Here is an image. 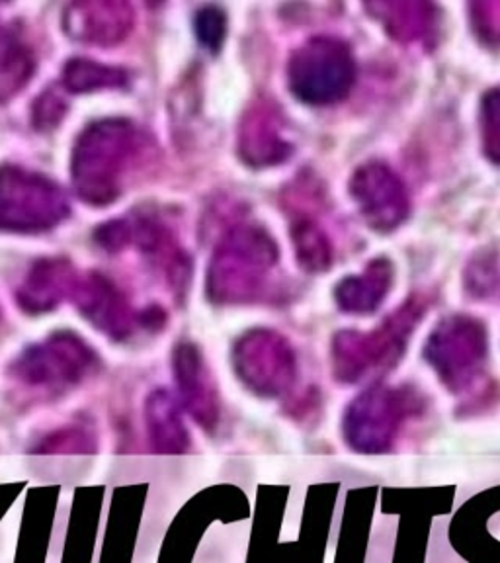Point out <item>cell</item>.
<instances>
[{"label":"cell","instance_id":"cell-1","mask_svg":"<svg viewBox=\"0 0 500 563\" xmlns=\"http://www.w3.org/2000/svg\"><path fill=\"white\" fill-rule=\"evenodd\" d=\"M140 153L135 123L122 118L90 123L80 133L70 158L73 185L80 200L90 206L114 202Z\"/></svg>","mask_w":500,"mask_h":563},{"label":"cell","instance_id":"cell-2","mask_svg":"<svg viewBox=\"0 0 500 563\" xmlns=\"http://www.w3.org/2000/svg\"><path fill=\"white\" fill-rule=\"evenodd\" d=\"M276 263L278 246L264 229L241 225L229 231L208 271L210 299L231 303L255 298Z\"/></svg>","mask_w":500,"mask_h":563},{"label":"cell","instance_id":"cell-3","mask_svg":"<svg viewBox=\"0 0 500 563\" xmlns=\"http://www.w3.org/2000/svg\"><path fill=\"white\" fill-rule=\"evenodd\" d=\"M422 316L421 306L413 299L371 333L343 331L336 334L331 349L334 378L343 384H356L374 372L393 368L401 361L409 334Z\"/></svg>","mask_w":500,"mask_h":563},{"label":"cell","instance_id":"cell-4","mask_svg":"<svg viewBox=\"0 0 500 563\" xmlns=\"http://www.w3.org/2000/svg\"><path fill=\"white\" fill-rule=\"evenodd\" d=\"M421 411V397L411 387H368L344 413V440L360 454H384L393 446L407 419Z\"/></svg>","mask_w":500,"mask_h":563},{"label":"cell","instance_id":"cell-5","mask_svg":"<svg viewBox=\"0 0 500 563\" xmlns=\"http://www.w3.org/2000/svg\"><path fill=\"white\" fill-rule=\"evenodd\" d=\"M356 62L343 40L319 35L298 47L288 65V85L301 102L331 106L348 97Z\"/></svg>","mask_w":500,"mask_h":563},{"label":"cell","instance_id":"cell-6","mask_svg":"<svg viewBox=\"0 0 500 563\" xmlns=\"http://www.w3.org/2000/svg\"><path fill=\"white\" fill-rule=\"evenodd\" d=\"M69 216L62 188L40 173L0 167V231L40 233Z\"/></svg>","mask_w":500,"mask_h":563},{"label":"cell","instance_id":"cell-7","mask_svg":"<svg viewBox=\"0 0 500 563\" xmlns=\"http://www.w3.org/2000/svg\"><path fill=\"white\" fill-rule=\"evenodd\" d=\"M487 329L474 317H446L424 344V358L452 394H462L484 374Z\"/></svg>","mask_w":500,"mask_h":563},{"label":"cell","instance_id":"cell-8","mask_svg":"<svg viewBox=\"0 0 500 563\" xmlns=\"http://www.w3.org/2000/svg\"><path fill=\"white\" fill-rule=\"evenodd\" d=\"M98 366V356L77 334L57 333L30 346L12 364V372L27 386H75Z\"/></svg>","mask_w":500,"mask_h":563},{"label":"cell","instance_id":"cell-9","mask_svg":"<svg viewBox=\"0 0 500 563\" xmlns=\"http://www.w3.org/2000/svg\"><path fill=\"white\" fill-rule=\"evenodd\" d=\"M233 362L241 382L260 396H281L296 379L293 349L281 334L266 329L246 333L235 346Z\"/></svg>","mask_w":500,"mask_h":563},{"label":"cell","instance_id":"cell-10","mask_svg":"<svg viewBox=\"0 0 500 563\" xmlns=\"http://www.w3.org/2000/svg\"><path fill=\"white\" fill-rule=\"evenodd\" d=\"M351 196L369 228L389 233L399 228L411 210L403 180L384 163H366L351 178Z\"/></svg>","mask_w":500,"mask_h":563},{"label":"cell","instance_id":"cell-11","mask_svg":"<svg viewBox=\"0 0 500 563\" xmlns=\"http://www.w3.org/2000/svg\"><path fill=\"white\" fill-rule=\"evenodd\" d=\"M173 366L176 386L186 409L203 429H213L220 415V399L198 346L192 343L176 344Z\"/></svg>","mask_w":500,"mask_h":563},{"label":"cell","instance_id":"cell-12","mask_svg":"<svg viewBox=\"0 0 500 563\" xmlns=\"http://www.w3.org/2000/svg\"><path fill=\"white\" fill-rule=\"evenodd\" d=\"M135 12L123 2H80L65 14V30L85 44H120L132 32Z\"/></svg>","mask_w":500,"mask_h":563},{"label":"cell","instance_id":"cell-13","mask_svg":"<svg viewBox=\"0 0 500 563\" xmlns=\"http://www.w3.org/2000/svg\"><path fill=\"white\" fill-rule=\"evenodd\" d=\"M238 153L253 167H270L290 157L291 145L270 106L256 104L246 112L238 130Z\"/></svg>","mask_w":500,"mask_h":563},{"label":"cell","instance_id":"cell-14","mask_svg":"<svg viewBox=\"0 0 500 563\" xmlns=\"http://www.w3.org/2000/svg\"><path fill=\"white\" fill-rule=\"evenodd\" d=\"M75 299L82 316L88 317L100 331L114 339H123L132 333V309L127 308V301L120 290L104 276L90 274L87 280L79 282L75 288Z\"/></svg>","mask_w":500,"mask_h":563},{"label":"cell","instance_id":"cell-15","mask_svg":"<svg viewBox=\"0 0 500 563\" xmlns=\"http://www.w3.org/2000/svg\"><path fill=\"white\" fill-rule=\"evenodd\" d=\"M77 284L70 263L63 258H44L27 273L18 291V303L30 313H44L57 308L65 296L75 291Z\"/></svg>","mask_w":500,"mask_h":563},{"label":"cell","instance_id":"cell-16","mask_svg":"<svg viewBox=\"0 0 500 563\" xmlns=\"http://www.w3.org/2000/svg\"><path fill=\"white\" fill-rule=\"evenodd\" d=\"M393 284V266L386 258H376L366 266V271L356 276L344 278L334 298L338 308L354 316H368L386 301Z\"/></svg>","mask_w":500,"mask_h":563},{"label":"cell","instance_id":"cell-17","mask_svg":"<svg viewBox=\"0 0 500 563\" xmlns=\"http://www.w3.org/2000/svg\"><path fill=\"white\" fill-rule=\"evenodd\" d=\"M147 434L158 454H182L190 446V437L180 417V407L167 389H155L145 404Z\"/></svg>","mask_w":500,"mask_h":563},{"label":"cell","instance_id":"cell-18","mask_svg":"<svg viewBox=\"0 0 500 563\" xmlns=\"http://www.w3.org/2000/svg\"><path fill=\"white\" fill-rule=\"evenodd\" d=\"M34 69V53L24 40L16 32L0 30V102L12 100L26 88Z\"/></svg>","mask_w":500,"mask_h":563},{"label":"cell","instance_id":"cell-19","mask_svg":"<svg viewBox=\"0 0 500 563\" xmlns=\"http://www.w3.org/2000/svg\"><path fill=\"white\" fill-rule=\"evenodd\" d=\"M387 32L401 42H421L432 34L436 10L424 2H393L374 7Z\"/></svg>","mask_w":500,"mask_h":563},{"label":"cell","instance_id":"cell-20","mask_svg":"<svg viewBox=\"0 0 500 563\" xmlns=\"http://www.w3.org/2000/svg\"><path fill=\"white\" fill-rule=\"evenodd\" d=\"M296 256L303 271L308 273H325L333 263V245L331 239L315 221L301 218L291 229Z\"/></svg>","mask_w":500,"mask_h":563},{"label":"cell","instance_id":"cell-21","mask_svg":"<svg viewBox=\"0 0 500 563\" xmlns=\"http://www.w3.org/2000/svg\"><path fill=\"white\" fill-rule=\"evenodd\" d=\"M127 73L118 67H108L90 59H70L63 69V85L75 95L102 90V88L123 87L127 82Z\"/></svg>","mask_w":500,"mask_h":563},{"label":"cell","instance_id":"cell-22","mask_svg":"<svg viewBox=\"0 0 500 563\" xmlns=\"http://www.w3.org/2000/svg\"><path fill=\"white\" fill-rule=\"evenodd\" d=\"M481 141L487 158L500 165V88L489 90L481 100Z\"/></svg>","mask_w":500,"mask_h":563},{"label":"cell","instance_id":"cell-23","mask_svg":"<svg viewBox=\"0 0 500 563\" xmlns=\"http://www.w3.org/2000/svg\"><path fill=\"white\" fill-rule=\"evenodd\" d=\"M196 35L210 52L218 53L227 35V16L218 7H205L193 20Z\"/></svg>","mask_w":500,"mask_h":563},{"label":"cell","instance_id":"cell-24","mask_svg":"<svg viewBox=\"0 0 500 563\" xmlns=\"http://www.w3.org/2000/svg\"><path fill=\"white\" fill-rule=\"evenodd\" d=\"M65 112H67V104L62 95L57 90H45L44 95L35 100L34 112H32L35 130L47 132L57 128Z\"/></svg>","mask_w":500,"mask_h":563},{"label":"cell","instance_id":"cell-25","mask_svg":"<svg viewBox=\"0 0 500 563\" xmlns=\"http://www.w3.org/2000/svg\"><path fill=\"white\" fill-rule=\"evenodd\" d=\"M471 24L484 42L500 44V2L471 4Z\"/></svg>","mask_w":500,"mask_h":563}]
</instances>
